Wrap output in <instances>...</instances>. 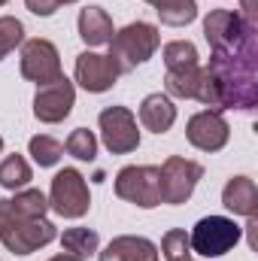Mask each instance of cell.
<instances>
[{
	"instance_id": "1",
	"label": "cell",
	"mask_w": 258,
	"mask_h": 261,
	"mask_svg": "<svg viewBox=\"0 0 258 261\" xmlns=\"http://www.w3.org/2000/svg\"><path fill=\"white\" fill-rule=\"evenodd\" d=\"M210 76L219 88L222 110H255L258 107V31H246L231 49H219L210 58Z\"/></svg>"
},
{
	"instance_id": "2",
	"label": "cell",
	"mask_w": 258,
	"mask_h": 261,
	"mask_svg": "<svg viewBox=\"0 0 258 261\" xmlns=\"http://www.w3.org/2000/svg\"><path fill=\"white\" fill-rule=\"evenodd\" d=\"M58 237L55 225L49 219H21L12 213L9 200L0 197V243L12 255H31L43 246H49Z\"/></svg>"
},
{
	"instance_id": "3",
	"label": "cell",
	"mask_w": 258,
	"mask_h": 261,
	"mask_svg": "<svg viewBox=\"0 0 258 261\" xmlns=\"http://www.w3.org/2000/svg\"><path fill=\"white\" fill-rule=\"evenodd\" d=\"M161 46V34L149 21H131L128 28L116 31L110 40V58L119 73H131L140 64H146L155 49Z\"/></svg>"
},
{
	"instance_id": "4",
	"label": "cell",
	"mask_w": 258,
	"mask_h": 261,
	"mask_svg": "<svg viewBox=\"0 0 258 261\" xmlns=\"http://www.w3.org/2000/svg\"><path fill=\"white\" fill-rule=\"evenodd\" d=\"M243 237V228L228 219V216H203L189 234L192 252L203 255V258H219L225 252H231Z\"/></svg>"
},
{
	"instance_id": "5",
	"label": "cell",
	"mask_w": 258,
	"mask_h": 261,
	"mask_svg": "<svg viewBox=\"0 0 258 261\" xmlns=\"http://www.w3.org/2000/svg\"><path fill=\"white\" fill-rule=\"evenodd\" d=\"M116 195L140 210L161 203V170L152 164H128L116 173Z\"/></svg>"
},
{
	"instance_id": "6",
	"label": "cell",
	"mask_w": 258,
	"mask_h": 261,
	"mask_svg": "<svg viewBox=\"0 0 258 261\" xmlns=\"http://www.w3.org/2000/svg\"><path fill=\"white\" fill-rule=\"evenodd\" d=\"M88 206H91V195L85 176L73 167L58 170L49 189V210H55L61 219H82Z\"/></svg>"
},
{
	"instance_id": "7",
	"label": "cell",
	"mask_w": 258,
	"mask_h": 261,
	"mask_svg": "<svg viewBox=\"0 0 258 261\" xmlns=\"http://www.w3.org/2000/svg\"><path fill=\"white\" fill-rule=\"evenodd\" d=\"M158 170H161V203H173V206L186 203L203 176V167L183 155H170Z\"/></svg>"
},
{
	"instance_id": "8",
	"label": "cell",
	"mask_w": 258,
	"mask_h": 261,
	"mask_svg": "<svg viewBox=\"0 0 258 261\" xmlns=\"http://www.w3.org/2000/svg\"><path fill=\"white\" fill-rule=\"evenodd\" d=\"M21 76L28 82H34L37 88L61 79L64 73H61V55H58L55 43H49L43 37L24 40L21 43Z\"/></svg>"
},
{
	"instance_id": "9",
	"label": "cell",
	"mask_w": 258,
	"mask_h": 261,
	"mask_svg": "<svg viewBox=\"0 0 258 261\" xmlns=\"http://www.w3.org/2000/svg\"><path fill=\"white\" fill-rule=\"evenodd\" d=\"M100 125V140L113 155H128L140 146V130H137V119L128 107H107L97 116Z\"/></svg>"
},
{
	"instance_id": "10",
	"label": "cell",
	"mask_w": 258,
	"mask_h": 261,
	"mask_svg": "<svg viewBox=\"0 0 258 261\" xmlns=\"http://www.w3.org/2000/svg\"><path fill=\"white\" fill-rule=\"evenodd\" d=\"M73 103H76V88H73L70 79L61 76V79L37 88V94H34V116L40 122H46V125H58V122H64L70 116Z\"/></svg>"
},
{
	"instance_id": "11",
	"label": "cell",
	"mask_w": 258,
	"mask_h": 261,
	"mask_svg": "<svg viewBox=\"0 0 258 261\" xmlns=\"http://www.w3.org/2000/svg\"><path fill=\"white\" fill-rule=\"evenodd\" d=\"M186 137H189V143H192L194 149H200V152H219V149H225V143L231 137V128H228V122H225L222 113L203 110V113H194L192 119H189Z\"/></svg>"
},
{
	"instance_id": "12",
	"label": "cell",
	"mask_w": 258,
	"mask_h": 261,
	"mask_svg": "<svg viewBox=\"0 0 258 261\" xmlns=\"http://www.w3.org/2000/svg\"><path fill=\"white\" fill-rule=\"evenodd\" d=\"M119 70L113 64L110 55H97V52H82L76 58V82L91 91V94H100V91H110L116 82H119Z\"/></svg>"
},
{
	"instance_id": "13",
	"label": "cell",
	"mask_w": 258,
	"mask_h": 261,
	"mask_svg": "<svg viewBox=\"0 0 258 261\" xmlns=\"http://www.w3.org/2000/svg\"><path fill=\"white\" fill-rule=\"evenodd\" d=\"M246 31H249V28H243V21H240L237 12H231V9H213V12L203 18V37H207V43H210L213 52L237 46Z\"/></svg>"
},
{
	"instance_id": "14",
	"label": "cell",
	"mask_w": 258,
	"mask_h": 261,
	"mask_svg": "<svg viewBox=\"0 0 258 261\" xmlns=\"http://www.w3.org/2000/svg\"><path fill=\"white\" fill-rule=\"evenodd\" d=\"M100 261H158V246L146 237H116L104 252H97Z\"/></svg>"
},
{
	"instance_id": "15",
	"label": "cell",
	"mask_w": 258,
	"mask_h": 261,
	"mask_svg": "<svg viewBox=\"0 0 258 261\" xmlns=\"http://www.w3.org/2000/svg\"><path fill=\"white\" fill-rule=\"evenodd\" d=\"M222 203L234 216H255L258 213V189L249 176H231L222 189Z\"/></svg>"
},
{
	"instance_id": "16",
	"label": "cell",
	"mask_w": 258,
	"mask_h": 261,
	"mask_svg": "<svg viewBox=\"0 0 258 261\" xmlns=\"http://www.w3.org/2000/svg\"><path fill=\"white\" fill-rule=\"evenodd\" d=\"M140 122H143V128L152 130V134H167V130L173 128V122H176L173 100L167 94H161V91L143 97V103H140Z\"/></svg>"
},
{
	"instance_id": "17",
	"label": "cell",
	"mask_w": 258,
	"mask_h": 261,
	"mask_svg": "<svg viewBox=\"0 0 258 261\" xmlns=\"http://www.w3.org/2000/svg\"><path fill=\"white\" fill-rule=\"evenodd\" d=\"M113 18H110V12L107 9H100V6H85L82 12H79V37H82V43L85 46H104V43H110L113 40Z\"/></svg>"
},
{
	"instance_id": "18",
	"label": "cell",
	"mask_w": 258,
	"mask_h": 261,
	"mask_svg": "<svg viewBox=\"0 0 258 261\" xmlns=\"http://www.w3.org/2000/svg\"><path fill=\"white\" fill-rule=\"evenodd\" d=\"M155 6L161 24H170V28H186L197 18V3L194 0H146Z\"/></svg>"
},
{
	"instance_id": "19",
	"label": "cell",
	"mask_w": 258,
	"mask_h": 261,
	"mask_svg": "<svg viewBox=\"0 0 258 261\" xmlns=\"http://www.w3.org/2000/svg\"><path fill=\"white\" fill-rule=\"evenodd\" d=\"M197 79H200V64L183 67V70H167V73H164V88H167V97L194 100Z\"/></svg>"
},
{
	"instance_id": "20",
	"label": "cell",
	"mask_w": 258,
	"mask_h": 261,
	"mask_svg": "<svg viewBox=\"0 0 258 261\" xmlns=\"http://www.w3.org/2000/svg\"><path fill=\"white\" fill-rule=\"evenodd\" d=\"M61 246H64L67 255H76V258L85 261L88 255L97 252L100 237H97V231H91V228H67L64 234H61Z\"/></svg>"
},
{
	"instance_id": "21",
	"label": "cell",
	"mask_w": 258,
	"mask_h": 261,
	"mask_svg": "<svg viewBox=\"0 0 258 261\" xmlns=\"http://www.w3.org/2000/svg\"><path fill=\"white\" fill-rule=\"evenodd\" d=\"M34 179V173H31V164L24 161V155H6L3 161H0V186L3 189H9V192H18V189H24L28 182Z\"/></svg>"
},
{
	"instance_id": "22",
	"label": "cell",
	"mask_w": 258,
	"mask_h": 261,
	"mask_svg": "<svg viewBox=\"0 0 258 261\" xmlns=\"http://www.w3.org/2000/svg\"><path fill=\"white\" fill-rule=\"evenodd\" d=\"M12 213L21 216V219H46V210H49V197L43 195L40 189H18L15 197L9 200Z\"/></svg>"
},
{
	"instance_id": "23",
	"label": "cell",
	"mask_w": 258,
	"mask_h": 261,
	"mask_svg": "<svg viewBox=\"0 0 258 261\" xmlns=\"http://www.w3.org/2000/svg\"><path fill=\"white\" fill-rule=\"evenodd\" d=\"M28 149H31V155H34V161H37L40 167H55V164L61 161V155H64V146H61L55 137H49V134L31 137Z\"/></svg>"
},
{
	"instance_id": "24",
	"label": "cell",
	"mask_w": 258,
	"mask_h": 261,
	"mask_svg": "<svg viewBox=\"0 0 258 261\" xmlns=\"http://www.w3.org/2000/svg\"><path fill=\"white\" fill-rule=\"evenodd\" d=\"M161 55H164V67H167V70H183V67L200 64V61H197V49H194V43H189V40H173V43H167Z\"/></svg>"
},
{
	"instance_id": "25",
	"label": "cell",
	"mask_w": 258,
	"mask_h": 261,
	"mask_svg": "<svg viewBox=\"0 0 258 261\" xmlns=\"http://www.w3.org/2000/svg\"><path fill=\"white\" fill-rule=\"evenodd\" d=\"M64 149H67V155H73L76 161H94V155H97V137L88 128H76L67 137Z\"/></svg>"
},
{
	"instance_id": "26",
	"label": "cell",
	"mask_w": 258,
	"mask_h": 261,
	"mask_svg": "<svg viewBox=\"0 0 258 261\" xmlns=\"http://www.w3.org/2000/svg\"><path fill=\"white\" fill-rule=\"evenodd\" d=\"M24 43V24L15 15H0V61Z\"/></svg>"
},
{
	"instance_id": "27",
	"label": "cell",
	"mask_w": 258,
	"mask_h": 261,
	"mask_svg": "<svg viewBox=\"0 0 258 261\" xmlns=\"http://www.w3.org/2000/svg\"><path fill=\"white\" fill-rule=\"evenodd\" d=\"M161 252L167 261H183L192 258V243H189V234L183 228H170L164 237H161Z\"/></svg>"
},
{
	"instance_id": "28",
	"label": "cell",
	"mask_w": 258,
	"mask_h": 261,
	"mask_svg": "<svg viewBox=\"0 0 258 261\" xmlns=\"http://www.w3.org/2000/svg\"><path fill=\"white\" fill-rule=\"evenodd\" d=\"M237 18L243 21V28H249V31H258V0H240Z\"/></svg>"
},
{
	"instance_id": "29",
	"label": "cell",
	"mask_w": 258,
	"mask_h": 261,
	"mask_svg": "<svg viewBox=\"0 0 258 261\" xmlns=\"http://www.w3.org/2000/svg\"><path fill=\"white\" fill-rule=\"evenodd\" d=\"M24 6H28L34 15H43V18H49V15H55V12H58L61 0H24Z\"/></svg>"
},
{
	"instance_id": "30",
	"label": "cell",
	"mask_w": 258,
	"mask_h": 261,
	"mask_svg": "<svg viewBox=\"0 0 258 261\" xmlns=\"http://www.w3.org/2000/svg\"><path fill=\"white\" fill-rule=\"evenodd\" d=\"M49 261H82V258H76V255H55V258H49Z\"/></svg>"
},
{
	"instance_id": "31",
	"label": "cell",
	"mask_w": 258,
	"mask_h": 261,
	"mask_svg": "<svg viewBox=\"0 0 258 261\" xmlns=\"http://www.w3.org/2000/svg\"><path fill=\"white\" fill-rule=\"evenodd\" d=\"M0 152H3V137H0Z\"/></svg>"
},
{
	"instance_id": "32",
	"label": "cell",
	"mask_w": 258,
	"mask_h": 261,
	"mask_svg": "<svg viewBox=\"0 0 258 261\" xmlns=\"http://www.w3.org/2000/svg\"><path fill=\"white\" fill-rule=\"evenodd\" d=\"M61 3H76V0H61Z\"/></svg>"
},
{
	"instance_id": "33",
	"label": "cell",
	"mask_w": 258,
	"mask_h": 261,
	"mask_svg": "<svg viewBox=\"0 0 258 261\" xmlns=\"http://www.w3.org/2000/svg\"><path fill=\"white\" fill-rule=\"evenodd\" d=\"M3 3H9V0H0V6H3Z\"/></svg>"
},
{
	"instance_id": "34",
	"label": "cell",
	"mask_w": 258,
	"mask_h": 261,
	"mask_svg": "<svg viewBox=\"0 0 258 261\" xmlns=\"http://www.w3.org/2000/svg\"><path fill=\"white\" fill-rule=\"evenodd\" d=\"M183 261H192V258H183Z\"/></svg>"
}]
</instances>
